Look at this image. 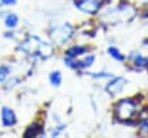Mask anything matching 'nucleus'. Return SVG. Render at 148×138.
I'll list each match as a JSON object with an SVG mask.
<instances>
[{"label":"nucleus","mask_w":148,"mask_h":138,"mask_svg":"<svg viewBox=\"0 0 148 138\" xmlns=\"http://www.w3.org/2000/svg\"><path fill=\"white\" fill-rule=\"evenodd\" d=\"M20 50H22L28 55H38L43 58L51 56L53 51L50 44L45 43L44 41H42L39 37L36 36H29L27 39H24L20 45Z\"/></svg>","instance_id":"f257e3e1"},{"label":"nucleus","mask_w":148,"mask_h":138,"mask_svg":"<svg viewBox=\"0 0 148 138\" xmlns=\"http://www.w3.org/2000/svg\"><path fill=\"white\" fill-rule=\"evenodd\" d=\"M135 10L133 9L132 6H119L114 9H109L106 10L103 16L102 20L105 23H118V22H123L126 21L128 19H131L134 15Z\"/></svg>","instance_id":"f03ea898"},{"label":"nucleus","mask_w":148,"mask_h":138,"mask_svg":"<svg viewBox=\"0 0 148 138\" xmlns=\"http://www.w3.org/2000/svg\"><path fill=\"white\" fill-rule=\"evenodd\" d=\"M114 114L119 119H130L135 114V104L133 101L125 99L118 102L114 108Z\"/></svg>","instance_id":"7ed1b4c3"},{"label":"nucleus","mask_w":148,"mask_h":138,"mask_svg":"<svg viewBox=\"0 0 148 138\" xmlns=\"http://www.w3.org/2000/svg\"><path fill=\"white\" fill-rule=\"evenodd\" d=\"M72 32H73L72 27H71L69 24H64L62 27H60V28H58V29H56V30L53 31L52 38H53V41H54L57 44L61 45V44L66 43V42L71 38Z\"/></svg>","instance_id":"20e7f679"},{"label":"nucleus","mask_w":148,"mask_h":138,"mask_svg":"<svg viewBox=\"0 0 148 138\" xmlns=\"http://www.w3.org/2000/svg\"><path fill=\"white\" fill-rule=\"evenodd\" d=\"M74 3L80 10L84 13L94 14L99 9L101 0H75Z\"/></svg>","instance_id":"39448f33"},{"label":"nucleus","mask_w":148,"mask_h":138,"mask_svg":"<svg viewBox=\"0 0 148 138\" xmlns=\"http://www.w3.org/2000/svg\"><path fill=\"white\" fill-rule=\"evenodd\" d=\"M125 85H126V80L124 78H120V77L119 78H114L113 80H111L106 85V90H108V93L114 95V94L120 93L124 89Z\"/></svg>","instance_id":"423d86ee"},{"label":"nucleus","mask_w":148,"mask_h":138,"mask_svg":"<svg viewBox=\"0 0 148 138\" xmlns=\"http://www.w3.org/2000/svg\"><path fill=\"white\" fill-rule=\"evenodd\" d=\"M1 119H2V124L5 126H12L16 123V116H15L14 111L7 107H2V109H1Z\"/></svg>","instance_id":"0eeeda50"},{"label":"nucleus","mask_w":148,"mask_h":138,"mask_svg":"<svg viewBox=\"0 0 148 138\" xmlns=\"http://www.w3.org/2000/svg\"><path fill=\"white\" fill-rule=\"evenodd\" d=\"M84 52H86V48L80 46V45H74V46L69 48L66 51V55L68 57H71V58H75V57H77V56H80V55H82Z\"/></svg>","instance_id":"6e6552de"},{"label":"nucleus","mask_w":148,"mask_h":138,"mask_svg":"<svg viewBox=\"0 0 148 138\" xmlns=\"http://www.w3.org/2000/svg\"><path fill=\"white\" fill-rule=\"evenodd\" d=\"M95 60V56H87L83 60L81 61H74V64H72V67H88L90 66Z\"/></svg>","instance_id":"1a4fd4ad"},{"label":"nucleus","mask_w":148,"mask_h":138,"mask_svg":"<svg viewBox=\"0 0 148 138\" xmlns=\"http://www.w3.org/2000/svg\"><path fill=\"white\" fill-rule=\"evenodd\" d=\"M18 22V17L15 15V14H8L5 19V24L8 27V28H14L16 27Z\"/></svg>","instance_id":"9d476101"},{"label":"nucleus","mask_w":148,"mask_h":138,"mask_svg":"<svg viewBox=\"0 0 148 138\" xmlns=\"http://www.w3.org/2000/svg\"><path fill=\"white\" fill-rule=\"evenodd\" d=\"M50 81L53 86H59L61 83V73L59 71H54L50 74Z\"/></svg>","instance_id":"9b49d317"},{"label":"nucleus","mask_w":148,"mask_h":138,"mask_svg":"<svg viewBox=\"0 0 148 138\" xmlns=\"http://www.w3.org/2000/svg\"><path fill=\"white\" fill-rule=\"evenodd\" d=\"M108 52H109V55L112 57V58H114L116 60H124V56L119 52V50L117 49V48H113V46H110L109 49H108Z\"/></svg>","instance_id":"f8f14e48"},{"label":"nucleus","mask_w":148,"mask_h":138,"mask_svg":"<svg viewBox=\"0 0 148 138\" xmlns=\"http://www.w3.org/2000/svg\"><path fill=\"white\" fill-rule=\"evenodd\" d=\"M134 64L136 66H140V67H143V66H147L148 65V58L146 57H142L141 55H136L135 59H134Z\"/></svg>","instance_id":"ddd939ff"},{"label":"nucleus","mask_w":148,"mask_h":138,"mask_svg":"<svg viewBox=\"0 0 148 138\" xmlns=\"http://www.w3.org/2000/svg\"><path fill=\"white\" fill-rule=\"evenodd\" d=\"M8 74H9V67L6 65H1L0 66V82L5 81Z\"/></svg>","instance_id":"4468645a"},{"label":"nucleus","mask_w":148,"mask_h":138,"mask_svg":"<svg viewBox=\"0 0 148 138\" xmlns=\"http://www.w3.org/2000/svg\"><path fill=\"white\" fill-rule=\"evenodd\" d=\"M36 128V124H32L28 130H27V132L24 133V136H28V137H31V136H35L36 133H37V130L35 129Z\"/></svg>","instance_id":"2eb2a0df"},{"label":"nucleus","mask_w":148,"mask_h":138,"mask_svg":"<svg viewBox=\"0 0 148 138\" xmlns=\"http://www.w3.org/2000/svg\"><path fill=\"white\" fill-rule=\"evenodd\" d=\"M140 133L141 135H148V118L142 123L141 129H140Z\"/></svg>","instance_id":"dca6fc26"},{"label":"nucleus","mask_w":148,"mask_h":138,"mask_svg":"<svg viewBox=\"0 0 148 138\" xmlns=\"http://www.w3.org/2000/svg\"><path fill=\"white\" fill-rule=\"evenodd\" d=\"M16 0H1V3L2 5H13L15 3Z\"/></svg>","instance_id":"f3484780"},{"label":"nucleus","mask_w":148,"mask_h":138,"mask_svg":"<svg viewBox=\"0 0 148 138\" xmlns=\"http://www.w3.org/2000/svg\"><path fill=\"white\" fill-rule=\"evenodd\" d=\"M145 17H148V10L145 13Z\"/></svg>","instance_id":"a211bd4d"}]
</instances>
